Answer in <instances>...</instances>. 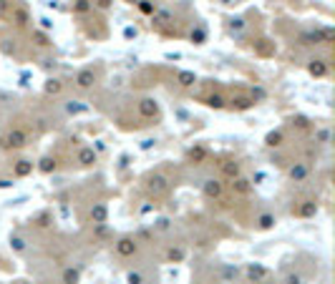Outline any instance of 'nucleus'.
Listing matches in <instances>:
<instances>
[{
  "label": "nucleus",
  "instance_id": "1",
  "mask_svg": "<svg viewBox=\"0 0 335 284\" xmlns=\"http://www.w3.org/2000/svg\"><path fill=\"white\" fill-rule=\"evenodd\" d=\"M136 249H139V244H136V239H131V236H124V239H119V244H116V254H119V256H134Z\"/></svg>",
  "mask_w": 335,
  "mask_h": 284
},
{
  "label": "nucleus",
  "instance_id": "2",
  "mask_svg": "<svg viewBox=\"0 0 335 284\" xmlns=\"http://www.w3.org/2000/svg\"><path fill=\"white\" fill-rule=\"evenodd\" d=\"M146 189L154 194V196H161L166 189H169V181H166V176H161V174H156V176H151L149 179V184H146Z\"/></svg>",
  "mask_w": 335,
  "mask_h": 284
},
{
  "label": "nucleus",
  "instance_id": "3",
  "mask_svg": "<svg viewBox=\"0 0 335 284\" xmlns=\"http://www.w3.org/2000/svg\"><path fill=\"white\" fill-rule=\"evenodd\" d=\"M222 189H225V186H222L219 179H207L204 186H202V191H204L207 199H219V196H222Z\"/></svg>",
  "mask_w": 335,
  "mask_h": 284
},
{
  "label": "nucleus",
  "instance_id": "4",
  "mask_svg": "<svg viewBox=\"0 0 335 284\" xmlns=\"http://www.w3.org/2000/svg\"><path fill=\"white\" fill-rule=\"evenodd\" d=\"M96 83V71L93 68H83L78 76H76V86L78 88H91Z\"/></svg>",
  "mask_w": 335,
  "mask_h": 284
},
{
  "label": "nucleus",
  "instance_id": "5",
  "mask_svg": "<svg viewBox=\"0 0 335 284\" xmlns=\"http://www.w3.org/2000/svg\"><path fill=\"white\" fill-rule=\"evenodd\" d=\"M26 141H28V136H26V131H21V128H13V131L8 133V146H13V149L26 146Z\"/></svg>",
  "mask_w": 335,
  "mask_h": 284
},
{
  "label": "nucleus",
  "instance_id": "6",
  "mask_svg": "<svg viewBox=\"0 0 335 284\" xmlns=\"http://www.w3.org/2000/svg\"><path fill=\"white\" fill-rule=\"evenodd\" d=\"M295 214H297V216H302V219L315 216V214H317V201H312V199L302 201V206H300V209H295Z\"/></svg>",
  "mask_w": 335,
  "mask_h": 284
},
{
  "label": "nucleus",
  "instance_id": "7",
  "mask_svg": "<svg viewBox=\"0 0 335 284\" xmlns=\"http://www.w3.org/2000/svg\"><path fill=\"white\" fill-rule=\"evenodd\" d=\"M287 176H290L292 181H302V179L307 176V166H305V164H295V166H290Z\"/></svg>",
  "mask_w": 335,
  "mask_h": 284
},
{
  "label": "nucleus",
  "instance_id": "8",
  "mask_svg": "<svg viewBox=\"0 0 335 284\" xmlns=\"http://www.w3.org/2000/svg\"><path fill=\"white\" fill-rule=\"evenodd\" d=\"M78 164H81V166H91V164H96V154H93V149H81V151H78Z\"/></svg>",
  "mask_w": 335,
  "mask_h": 284
},
{
  "label": "nucleus",
  "instance_id": "9",
  "mask_svg": "<svg viewBox=\"0 0 335 284\" xmlns=\"http://www.w3.org/2000/svg\"><path fill=\"white\" fill-rule=\"evenodd\" d=\"M240 171H242V169H240V164H237V161H225V164H222V174H225V176H230V179H237V176H240Z\"/></svg>",
  "mask_w": 335,
  "mask_h": 284
},
{
  "label": "nucleus",
  "instance_id": "10",
  "mask_svg": "<svg viewBox=\"0 0 335 284\" xmlns=\"http://www.w3.org/2000/svg\"><path fill=\"white\" fill-rule=\"evenodd\" d=\"M247 276H250V279H255V284H260V279H265V276H267V269H265V266H255V264H252V266H247Z\"/></svg>",
  "mask_w": 335,
  "mask_h": 284
},
{
  "label": "nucleus",
  "instance_id": "11",
  "mask_svg": "<svg viewBox=\"0 0 335 284\" xmlns=\"http://www.w3.org/2000/svg\"><path fill=\"white\" fill-rule=\"evenodd\" d=\"M136 8H139V13H144V16H154V13H156V3H154V0H139Z\"/></svg>",
  "mask_w": 335,
  "mask_h": 284
},
{
  "label": "nucleus",
  "instance_id": "12",
  "mask_svg": "<svg viewBox=\"0 0 335 284\" xmlns=\"http://www.w3.org/2000/svg\"><path fill=\"white\" fill-rule=\"evenodd\" d=\"M232 191H237V194H247V191H250V181L242 179V176L232 179Z\"/></svg>",
  "mask_w": 335,
  "mask_h": 284
},
{
  "label": "nucleus",
  "instance_id": "13",
  "mask_svg": "<svg viewBox=\"0 0 335 284\" xmlns=\"http://www.w3.org/2000/svg\"><path fill=\"white\" fill-rule=\"evenodd\" d=\"M13 23H18V26H26V23H28V11H26L23 6H18V8L13 11Z\"/></svg>",
  "mask_w": 335,
  "mask_h": 284
},
{
  "label": "nucleus",
  "instance_id": "14",
  "mask_svg": "<svg viewBox=\"0 0 335 284\" xmlns=\"http://www.w3.org/2000/svg\"><path fill=\"white\" fill-rule=\"evenodd\" d=\"M310 73L312 76H325L327 73V66H325V61H310Z\"/></svg>",
  "mask_w": 335,
  "mask_h": 284
},
{
  "label": "nucleus",
  "instance_id": "15",
  "mask_svg": "<svg viewBox=\"0 0 335 284\" xmlns=\"http://www.w3.org/2000/svg\"><path fill=\"white\" fill-rule=\"evenodd\" d=\"M139 108H141V113H144V116H156V103H154L151 98H144Z\"/></svg>",
  "mask_w": 335,
  "mask_h": 284
},
{
  "label": "nucleus",
  "instance_id": "16",
  "mask_svg": "<svg viewBox=\"0 0 335 284\" xmlns=\"http://www.w3.org/2000/svg\"><path fill=\"white\" fill-rule=\"evenodd\" d=\"M78 269H73V266H68L66 271H63V284H78Z\"/></svg>",
  "mask_w": 335,
  "mask_h": 284
},
{
  "label": "nucleus",
  "instance_id": "17",
  "mask_svg": "<svg viewBox=\"0 0 335 284\" xmlns=\"http://www.w3.org/2000/svg\"><path fill=\"white\" fill-rule=\"evenodd\" d=\"M272 226H275V216L272 214H262L257 219V229H272Z\"/></svg>",
  "mask_w": 335,
  "mask_h": 284
},
{
  "label": "nucleus",
  "instance_id": "18",
  "mask_svg": "<svg viewBox=\"0 0 335 284\" xmlns=\"http://www.w3.org/2000/svg\"><path fill=\"white\" fill-rule=\"evenodd\" d=\"M33 171V164L31 161H18V166H16V174L18 176H28Z\"/></svg>",
  "mask_w": 335,
  "mask_h": 284
},
{
  "label": "nucleus",
  "instance_id": "19",
  "mask_svg": "<svg viewBox=\"0 0 335 284\" xmlns=\"http://www.w3.org/2000/svg\"><path fill=\"white\" fill-rule=\"evenodd\" d=\"M91 216H93V221L103 224V221H106V206H103V204H98V206L91 211Z\"/></svg>",
  "mask_w": 335,
  "mask_h": 284
},
{
  "label": "nucleus",
  "instance_id": "20",
  "mask_svg": "<svg viewBox=\"0 0 335 284\" xmlns=\"http://www.w3.org/2000/svg\"><path fill=\"white\" fill-rule=\"evenodd\" d=\"M267 146H280L282 144V131H272V133H267Z\"/></svg>",
  "mask_w": 335,
  "mask_h": 284
},
{
  "label": "nucleus",
  "instance_id": "21",
  "mask_svg": "<svg viewBox=\"0 0 335 284\" xmlns=\"http://www.w3.org/2000/svg\"><path fill=\"white\" fill-rule=\"evenodd\" d=\"M38 169H41V171H43V174H51V171H56V161H53V159H48V156H46V159H43V161H41V166H38Z\"/></svg>",
  "mask_w": 335,
  "mask_h": 284
},
{
  "label": "nucleus",
  "instance_id": "22",
  "mask_svg": "<svg viewBox=\"0 0 335 284\" xmlns=\"http://www.w3.org/2000/svg\"><path fill=\"white\" fill-rule=\"evenodd\" d=\"M250 106H252L250 98H237V101H232V108H237V111H245V108H250Z\"/></svg>",
  "mask_w": 335,
  "mask_h": 284
},
{
  "label": "nucleus",
  "instance_id": "23",
  "mask_svg": "<svg viewBox=\"0 0 335 284\" xmlns=\"http://www.w3.org/2000/svg\"><path fill=\"white\" fill-rule=\"evenodd\" d=\"M207 106H212V108H222V106H225V98H222V96H209V98H207Z\"/></svg>",
  "mask_w": 335,
  "mask_h": 284
},
{
  "label": "nucleus",
  "instance_id": "24",
  "mask_svg": "<svg viewBox=\"0 0 335 284\" xmlns=\"http://www.w3.org/2000/svg\"><path fill=\"white\" fill-rule=\"evenodd\" d=\"M192 41H197V46H202V43L207 41V33H204V28H197V33H192Z\"/></svg>",
  "mask_w": 335,
  "mask_h": 284
},
{
  "label": "nucleus",
  "instance_id": "25",
  "mask_svg": "<svg viewBox=\"0 0 335 284\" xmlns=\"http://www.w3.org/2000/svg\"><path fill=\"white\" fill-rule=\"evenodd\" d=\"M179 83H182V86H192V83H194V73H187V71L179 73Z\"/></svg>",
  "mask_w": 335,
  "mask_h": 284
},
{
  "label": "nucleus",
  "instance_id": "26",
  "mask_svg": "<svg viewBox=\"0 0 335 284\" xmlns=\"http://www.w3.org/2000/svg\"><path fill=\"white\" fill-rule=\"evenodd\" d=\"M88 8H91V0H78V3L73 6V11H76V13H86Z\"/></svg>",
  "mask_w": 335,
  "mask_h": 284
},
{
  "label": "nucleus",
  "instance_id": "27",
  "mask_svg": "<svg viewBox=\"0 0 335 284\" xmlns=\"http://www.w3.org/2000/svg\"><path fill=\"white\" fill-rule=\"evenodd\" d=\"M46 91L48 93H61V81H48L46 83Z\"/></svg>",
  "mask_w": 335,
  "mask_h": 284
},
{
  "label": "nucleus",
  "instance_id": "28",
  "mask_svg": "<svg viewBox=\"0 0 335 284\" xmlns=\"http://www.w3.org/2000/svg\"><path fill=\"white\" fill-rule=\"evenodd\" d=\"M285 284H305V281H302V276H300V274H287Z\"/></svg>",
  "mask_w": 335,
  "mask_h": 284
},
{
  "label": "nucleus",
  "instance_id": "29",
  "mask_svg": "<svg viewBox=\"0 0 335 284\" xmlns=\"http://www.w3.org/2000/svg\"><path fill=\"white\" fill-rule=\"evenodd\" d=\"M169 259H177L179 261V259H184V251L182 249H169Z\"/></svg>",
  "mask_w": 335,
  "mask_h": 284
},
{
  "label": "nucleus",
  "instance_id": "30",
  "mask_svg": "<svg viewBox=\"0 0 335 284\" xmlns=\"http://www.w3.org/2000/svg\"><path fill=\"white\" fill-rule=\"evenodd\" d=\"M245 26V21L242 18H237V21H230V31H240Z\"/></svg>",
  "mask_w": 335,
  "mask_h": 284
},
{
  "label": "nucleus",
  "instance_id": "31",
  "mask_svg": "<svg viewBox=\"0 0 335 284\" xmlns=\"http://www.w3.org/2000/svg\"><path fill=\"white\" fill-rule=\"evenodd\" d=\"M129 281H131V284H141V274H139V271H131V274H129Z\"/></svg>",
  "mask_w": 335,
  "mask_h": 284
},
{
  "label": "nucleus",
  "instance_id": "32",
  "mask_svg": "<svg viewBox=\"0 0 335 284\" xmlns=\"http://www.w3.org/2000/svg\"><path fill=\"white\" fill-rule=\"evenodd\" d=\"M36 41H38V46H48V38L43 33H36Z\"/></svg>",
  "mask_w": 335,
  "mask_h": 284
},
{
  "label": "nucleus",
  "instance_id": "33",
  "mask_svg": "<svg viewBox=\"0 0 335 284\" xmlns=\"http://www.w3.org/2000/svg\"><path fill=\"white\" fill-rule=\"evenodd\" d=\"M108 6H111V0H98V8H103V11H106Z\"/></svg>",
  "mask_w": 335,
  "mask_h": 284
},
{
  "label": "nucleus",
  "instance_id": "34",
  "mask_svg": "<svg viewBox=\"0 0 335 284\" xmlns=\"http://www.w3.org/2000/svg\"><path fill=\"white\" fill-rule=\"evenodd\" d=\"M262 284H272V281H262Z\"/></svg>",
  "mask_w": 335,
  "mask_h": 284
}]
</instances>
